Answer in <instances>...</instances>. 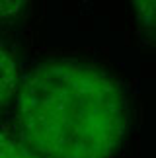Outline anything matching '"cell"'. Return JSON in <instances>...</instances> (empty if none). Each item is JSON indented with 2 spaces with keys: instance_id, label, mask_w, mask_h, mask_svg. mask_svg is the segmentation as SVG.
I'll return each instance as SVG.
<instances>
[{
  "instance_id": "cell-4",
  "label": "cell",
  "mask_w": 156,
  "mask_h": 158,
  "mask_svg": "<svg viewBox=\"0 0 156 158\" xmlns=\"http://www.w3.org/2000/svg\"><path fill=\"white\" fill-rule=\"evenodd\" d=\"M135 6V14H137V22L142 31H146V35H152V26H154V2L152 0H137L133 2Z\"/></svg>"
},
{
  "instance_id": "cell-2",
  "label": "cell",
  "mask_w": 156,
  "mask_h": 158,
  "mask_svg": "<svg viewBox=\"0 0 156 158\" xmlns=\"http://www.w3.org/2000/svg\"><path fill=\"white\" fill-rule=\"evenodd\" d=\"M20 88V66L8 47L0 45V109L18 94Z\"/></svg>"
},
{
  "instance_id": "cell-3",
  "label": "cell",
  "mask_w": 156,
  "mask_h": 158,
  "mask_svg": "<svg viewBox=\"0 0 156 158\" xmlns=\"http://www.w3.org/2000/svg\"><path fill=\"white\" fill-rule=\"evenodd\" d=\"M0 158H41L29 150L18 137L0 133Z\"/></svg>"
},
{
  "instance_id": "cell-1",
  "label": "cell",
  "mask_w": 156,
  "mask_h": 158,
  "mask_svg": "<svg viewBox=\"0 0 156 158\" xmlns=\"http://www.w3.org/2000/svg\"><path fill=\"white\" fill-rule=\"evenodd\" d=\"M18 139L41 158H113L129 98L104 69L76 59L35 64L16 94Z\"/></svg>"
},
{
  "instance_id": "cell-5",
  "label": "cell",
  "mask_w": 156,
  "mask_h": 158,
  "mask_svg": "<svg viewBox=\"0 0 156 158\" xmlns=\"http://www.w3.org/2000/svg\"><path fill=\"white\" fill-rule=\"evenodd\" d=\"M26 8L23 0H0V20H12L18 18Z\"/></svg>"
}]
</instances>
